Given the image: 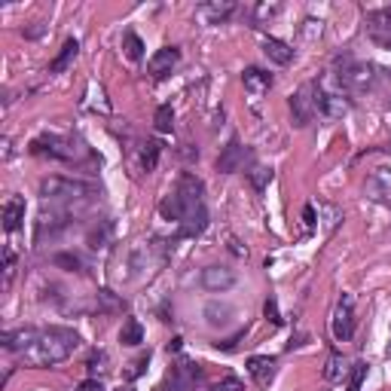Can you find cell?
Here are the masks:
<instances>
[{"label": "cell", "instance_id": "cell-22", "mask_svg": "<svg viewBox=\"0 0 391 391\" xmlns=\"http://www.w3.org/2000/svg\"><path fill=\"white\" fill-rule=\"evenodd\" d=\"M235 13V4L232 0H223V4H205L202 6V16H205V22L208 25H220V22H226Z\"/></svg>", "mask_w": 391, "mask_h": 391}, {"label": "cell", "instance_id": "cell-5", "mask_svg": "<svg viewBox=\"0 0 391 391\" xmlns=\"http://www.w3.org/2000/svg\"><path fill=\"white\" fill-rule=\"evenodd\" d=\"M31 150L37 153V156H53V159H65L70 162L74 159V141L68 138H58V135H43L31 144Z\"/></svg>", "mask_w": 391, "mask_h": 391}, {"label": "cell", "instance_id": "cell-31", "mask_svg": "<svg viewBox=\"0 0 391 391\" xmlns=\"http://www.w3.org/2000/svg\"><path fill=\"white\" fill-rule=\"evenodd\" d=\"M343 376H346V361H343V355H331V358H327V367H324V379H331V382H339Z\"/></svg>", "mask_w": 391, "mask_h": 391}, {"label": "cell", "instance_id": "cell-13", "mask_svg": "<svg viewBox=\"0 0 391 391\" xmlns=\"http://www.w3.org/2000/svg\"><path fill=\"white\" fill-rule=\"evenodd\" d=\"M242 83H245V92H248V95L254 98V105H257V101L272 89V74H266V70H260V68H248L242 74Z\"/></svg>", "mask_w": 391, "mask_h": 391}, {"label": "cell", "instance_id": "cell-9", "mask_svg": "<svg viewBox=\"0 0 391 391\" xmlns=\"http://www.w3.org/2000/svg\"><path fill=\"white\" fill-rule=\"evenodd\" d=\"M348 98L343 95V92H331L324 86H318V113H324V117H346L348 113Z\"/></svg>", "mask_w": 391, "mask_h": 391}, {"label": "cell", "instance_id": "cell-28", "mask_svg": "<svg viewBox=\"0 0 391 391\" xmlns=\"http://www.w3.org/2000/svg\"><path fill=\"white\" fill-rule=\"evenodd\" d=\"M248 181H251V187L257 193H263L266 187H269V181H272V168H266V166H254L248 171Z\"/></svg>", "mask_w": 391, "mask_h": 391}, {"label": "cell", "instance_id": "cell-6", "mask_svg": "<svg viewBox=\"0 0 391 391\" xmlns=\"http://www.w3.org/2000/svg\"><path fill=\"white\" fill-rule=\"evenodd\" d=\"M352 333H355V300L346 294L333 312V336L339 343H346V339H352Z\"/></svg>", "mask_w": 391, "mask_h": 391}, {"label": "cell", "instance_id": "cell-35", "mask_svg": "<svg viewBox=\"0 0 391 391\" xmlns=\"http://www.w3.org/2000/svg\"><path fill=\"white\" fill-rule=\"evenodd\" d=\"M107 239H110V226L105 223V226H101V230H92L89 232V248H107Z\"/></svg>", "mask_w": 391, "mask_h": 391}, {"label": "cell", "instance_id": "cell-39", "mask_svg": "<svg viewBox=\"0 0 391 391\" xmlns=\"http://www.w3.org/2000/svg\"><path fill=\"white\" fill-rule=\"evenodd\" d=\"M263 315L269 318L272 324H282V315H279V303H275L272 296H269V300H266V306H263Z\"/></svg>", "mask_w": 391, "mask_h": 391}, {"label": "cell", "instance_id": "cell-33", "mask_svg": "<svg viewBox=\"0 0 391 391\" xmlns=\"http://www.w3.org/2000/svg\"><path fill=\"white\" fill-rule=\"evenodd\" d=\"M86 367H89V379L105 376V373H107V355H105V352H92L89 361H86Z\"/></svg>", "mask_w": 391, "mask_h": 391}, {"label": "cell", "instance_id": "cell-3", "mask_svg": "<svg viewBox=\"0 0 391 391\" xmlns=\"http://www.w3.org/2000/svg\"><path fill=\"white\" fill-rule=\"evenodd\" d=\"M318 113V83H306L296 95L291 98V117H294V126H309L312 117Z\"/></svg>", "mask_w": 391, "mask_h": 391}, {"label": "cell", "instance_id": "cell-44", "mask_svg": "<svg viewBox=\"0 0 391 391\" xmlns=\"http://www.w3.org/2000/svg\"><path fill=\"white\" fill-rule=\"evenodd\" d=\"M181 343H183V339H181V336H174L171 343H168V352H181Z\"/></svg>", "mask_w": 391, "mask_h": 391}, {"label": "cell", "instance_id": "cell-14", "mask_svg": "<svg viewBox=\"0 0 391 391\" xmlns=\"http://www.w3.org/2000/svg\"><path fill=\"white\" fill-rule=\"evenodd\" d=\"M364 190H367L370 199H376V202H391V171H385V168L373 171V174L367 178Z\"/></svg>", "mask_w": 391, "mask_h": 391}, {"label": "cell", "instance_id": "cell-7", "mask_svg": "<svg viewBox=\"0 0 391 391\" xmlns=\"http://www.w3.org/2000/svg\"><path fill=\"white\" fill-rule=\"evenodd\" d=\"M367 34L376 46L391 49V9H373V13H367Z\"/></svg>", "mask_w": 391, "mask_h": 391}, {"label": "cell", "instance_id": "cell-30", "mask_svg": "<svg viewBox=\"0 0 391 391\" xmlns=\"http://www.w3.org/2000/svg\"><path fill=\"white\" fill-rule=\"evenodd\" d=\"M153 126H156V132H162V135H168V132L174 129V110L168 105H162L156 110V117H153Z\"/></svg>", "mask_w": 391, "mask_h": 391}, {"label": "cell", "instance_id": "cell-34", "mask_svg": "<svg viewBox=\"0 0 391 391\" xmlns=\"http://www.w3.org/2000/svg\"><path fill=\"white\" fill-rule=\"evenodd\" d=\"M53 263H55V266H65L68 272H80V269H83V263H80L77 254H55Z\"/></svg>", "mask_w": 391, "mask_h": 391}, {"label": "cell", "instance_id": "cell-4", "mask_svg": "<svg viewBox=\"0 0 391 391\" xmlns=\"http://www.w3.org/2000/svg\"><path fill=\"white\" fill-rule=\"evenodd\" d=\"M336 80H339V86L348 92H364L373 86V68L361 65V61H346L343 70L336 74Z\"/></svg>", "mask_w": 391, "mask_h": 391}, {"label": "cell", "instance_id": "cell-23", "mask_svg": "<svg viewBox=\"0 0 391 391\" xmlns=\"http://www.w3.org/2000/svg\"><path fill=\"white\" fill-rule=\"evenodd\" d=\"M159 214L166 220H174V223H181L183 220V214H187V205H183V199L178 193H171V196H166V199L159 202Z\"/></svg>", "mask_w": 391, "mask_h": 391}, {"label": "cell", "instance_id": "cell-42", "mask_svg": "<svg viewBox=\"0 0 391 391\" xmlns=\"http://www.w3.org/2000/svg\"><path fill=\"white\" fill-rule=\"evenodd\" d=\"M303 220H306V226H309V230H315V205H306V208H303Z\"/></svg>", "mask_w": 391, "mask_h": 391}, {"label": "cell", "instance_id": "cell-20", "mask_svg": "<svg viewBox=\"0 0 391 391\" xmlns=\"http://www.w3.org/2000/svg\"><path fill=\"white\" fill-rule=\"evenodd\" d=\"M22 220H25V199L13 196V199H6V205H4V230L16 232L18 226H22Z\"/></svg>", "mask_w": 391, "mask_h": 391}, {"label": "cell", "instance_id": "cell-2", "mask_svg": "<svg viewBox=\"0 0 391 391\" xmlns=\"http://www.w3.org/2000/svg\"><path fill=\"white\" fill-rule=\"evenodd\" d=\"M98 190L92 183L83 181H70V178H43L40 181V196L46 199H86V196H95Z\"/></svg>", "mask_w": 391, "mask_h": 391}, {"label": "cell", "instance_id": "cell-10", "mask_svg": "<svg viewBox=\"0 0 391 391\" xmlns=\"http://www.w3.org/2000/svg\"><path fill=\"white\" fill-rule=\"evenodd\" d=\"M245 159H248V150L242 147V141H239V138H232V141L220 150V156H218V171H220V174H232V171H239V168L245 166Z\"/></svg>", "mask_w": 391, "mask_h": 391}, {"label": "cell", "instance_id": "cell-12", "mask_svg": "<svg viewBox=\"0 0 391 391\" xmlns=\"http://www.w3.org/2000/svg\"><path fill=\"white\" fill-rule=\"evenodd\" d=\"M235 284V272L226 269V266H208V269H202V287L205 291H230V287Z\"/></svg>", "mask_w": 391, "mask_h": 391}, {"label": "cell", "instance_id": "cell-15", "mask_svg": "<svg viewBox=\"0 0 391 391\" xmlns=\"http://www.w3.org/2000/svg\"><path fill=\"white\" fill-rule=\"evenodd\" d=\"M174 193L181 196L187 208H193V205H202V193H205V187H202V181L196 178V174H181L178 190H174Z\"/></svg>", "mask_w": 391, "mask_h": 391}, {"label": "cell", "instance_id": "cell-17", "mask_svg": "<svg viewBox=\"0 0 391 391\" xmlns=\"http://www.w3.org/2000/svg\"><path fill=\"white\" fill-rule=\"evenodd\" d=\"M205 226H208V211H205V202H202V205L187 208V214L181 220V235H199Z\"/></svg>", "mask_w": 391, "mask_h": 391}, {"label": "cell", "instance_id": "cell-41", "mask_svg": "<svg viewBox=\"0 0 391 391\" xmlns=\"http://www.w3.org/2000/svg\"><path fill=\"white\" fill-rule=\"evenodd\" d=\"M77 391H105V385H101V379H86L77 385Z\"/></svg>", "mask_w": 391, "mask_h": 391}, {"label": "cell", "instance_id": "cell-40", "mask_svg": "<svg viewBox=\"0 0 391 391\" xmlns=\"http://www.w3.org/2000/svg\"><path fill=\"white\" fill-rule=\"evenodd\" d=\"M147 364H150V355H141V358H138V361H135V364H132V367H129V373H126V379H138V376L144 373V367H147Z\"/></svg>", "mask_w": 391, "mask_h": 391}, {"label": "cell", "instance_id": "cell-19", "mask_svg": "<svg viewBox=\"0 0 391 391\" xmlns=\"http://www.w3.org/2000/svg\"><path fill=\"white\" fill-rule=\"evenodd\" d=\"M263 55L269 58V61H275V65H291L294 61V49L287 46V43H282V40H275V37H263Z\"/></svg>", "mask_w": 391, "mask_h": 391}, {"label": "cell", "instance_id": "cell-24", "mask_svg": "<svg viewBox=\"0 0 391 391\" xmlns=\"http://www.w3.org/2000/svg\"><path fill=\"white\" fill-rule=\"evenodd\" d=\"M77 53H80V43H77V40H68V43L61 46V53L53 58V65H49V74H61V70H68V65L77 58Z\"/></svg>", "mask_w": 391, "mask_h": 391}, {"label": "cell", "instance_id": "cell-37", "mask_svg": "<svg viewBox=\"0 0 391 391\" xmlns=\"http://www.w3.org/2000/svg\"><path fill=\"white\" fill-rule=\"evenodd\" d=\"M13 272H16V254L13 251H4V287H9V282H13Z\"/></svg>", "mask_w": 391, "mask_h": 391}, {"label": "cell", "instance_id": "cell-21", "mask_svg": "<svg viewBox=\"0 0 391 391\" xmlns=\"http://www.w3.org/2000/svg\"><path fill=\"white\" fill-rule=\"evenodd\" d=\"M68 226V214H61V211H43L40 214V220H37V242L43 239V235L49 232H58V230H65Z\"/></svg>", "mask_w": 391, "mask_h": 391}, {"label": "cell", "instance_id": "cell-8", "mask_svg": "<svg viewBox=\"0 0 391 391\" xmlns=\"http://www.w3.org/2000/svg\"><path fill=\"white\" fill-rule=\"evenodd\" d=\"M199 379H202V367H199V364L181 361L178 367H171L168 385H171V391H190V388H196V382H199Z\"/></svg>", "mask_w": 391, "mask_h": 391}, {"label": "cell", "instance_id": "cell-29", "mask_svg": "<svg viewBox=\"0 0 391 391\" xmlns=\"http://www.w3.org/2000/svg\"><path fill=\"white\" fill-rule=\"evenodd\" d=\"M122 49H126V55L132 61H138L144 55V43H141V37L135 34V31H126V34H122Z\"/></svg>", "mask_w": 391, "mask_h": 391}, {"label": "cell", "instance_id": "cell-36", "mask_svg": "<svg viewBox=\"0 0 391 391\" xmlns=\"http://www.w3.org/2000/svg\"><path fill=\"white\" fill-rule=\"evenodd\" d=\"M364 376H367V364H364V361H358V364L352 367V379H348V391H361V385H364Z\"/></svg>", "mask_w": 391, "mask_h": 391}, {"label": "cell", "instance_id": "cell-43", "mask_svg": "<svg viewBox=\"0 0 391 391\" xmlns=\"http://www.w3.org/2000/svg\"><path fill=\"white\" fill-rule=\"evenodd\" d=\"M230 251H232L235 257H245V254H248V251H245V248H242V245L235 242V239H230Z\"/></svg>", "mask_w": 391, "mask_h": 391}, {"label": "cell", "instance_id": "cell-26", "mask_svg": "<svg viewBox=\"0 0 391 391\" xmlns=\"http://www.w3.org/2000/svg\"><path fill=\"white\" fill-rule=\"evenodd\" d=\"M119 343H122V346H141V343H144V327H141L138 318H129V321L122 324Z\"/></svg>", "mask_w": 391, "mask_h": 391}, {"label": "cell", "instance_id": "cell-32", "mask_svg": "<svg viewBox=\"0 0 391 391\" xmlns=\"http://www.w3.org/2000/svg\"><path fill=\"white\" fill-rule=\"evenodd\" d=\"M98 306H101V312H122L126 309V303L113 291H98Z\"/></svg>", "mask_w": 391, "mask_h": 391}, {"label": "cell", "instance_id": "cell-1", "mask_svg": "<svg viewBox=\"0 0 391 391\" xmlns=\"http://www.w3.org/2000/svg\"><path fill=\"white\" fill-rule=\"evenodd\" d=\"M80 346V333L70 327H49L40 331L34 346L25 352V364L28 367H55L61 361H68Z\"/></svg>", "mask_w": 391, "mask_h": 391}, {"label": "cell", "instance_id": "cell-18", "mask_svg": "<svg viewBox=\"0 0 391 391\" xmlns=\"http://www.w3.org/2000/svg\"><path fill=\"white\" fill-rule=\"evenodd\" d=\"M248 373H251L260 385H269L272 376H275V358H266V355L248 358Z\"/></svg>", "mask_w": 391, "mask_h": 391}, {"label": "cell", "instance_id": "cell-11", "mask_svg": "<svg viewBox=\"0 0 391 391\" xmlns=\"http://www.w3.org/2000/svg\"><path fill=\"white\" fill-rule=\"evenodd\" d=\"M178 61H181V53L174 46H166V49H159L156 55H153L147 61V74L153 80H162V77H168L174 68H178Z\"/></svg>", "mask_w": 391, "mask_h": 391}, {"label": "cell", "instance_id": "cell-38", "mask_svg": "<svg viewBox=\"0 0 391 391\" xmlns=\"http://www.w3.org/2000/svg\"><path fill=\"white\" fill-rule=\"evenodd\" d=\"M211 391H245V385H242L235 376H226V379H220V382L214 385Z\"/></svg>", "mask_w": 391, "mask_h": 391}, {"label": "cell", "instance_id": "cell-16", "mask_svg": "<svg viewBox=\"0 0 391 391\" xmlns=\"http://www.w3.org/2000/svg\"><path fill=\"white\" fill-rule=\"evenodd\" d=\"M37 333H40V331H34V327H18V331L4 333V339H0V343H4L6 352H28V348L34 346Z\"/></svg>", "mask_w": 391, "mask_h": 391}, {"label": "cell", "instance_id": "cell-27", "mask_svg": "<svg viewBox=\"0 0 391 391\" xmlns=\"http://www.w3.org/2000/svg\"><path fill=\"white\" fill-rule=\"evenodd\" d=\"M159 153H162V144H159V141H147V144H144V150H141V166H144V171H153V168H156Z\"/></svg>", "mask_w": 391, "mask_h": 391}, {"label": "cell", "instance_id": "cell-25", "mask_svg": "<svg viewBox=\"0 0 391 391\" xmlns=\"http://www.w3.org/2000/svg\"><path fill=\"white\" fill-rule=\"evenodd\" d=\"M205 318H208L211 327H223V324H230V318H232V306H226V303H208V306H205Z\"/></svg>", "mask_w": 391, "mask_h": 391}]
</instances>
